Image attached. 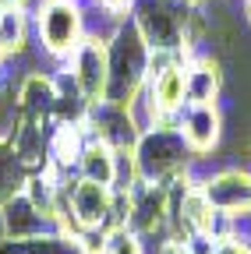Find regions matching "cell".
I'll use <instances>...</instances> for the list:
<instances>
[{
  "mask_svg": "<svg viewBox=\"0 0 251 254\" xmlns=\"http://www.w3.org/2000/svg\"><path fill=\"white\" fill-rule=\"evenodd\" d=\"M223 88V71L212 64V57H198L184 64V103H212Z\"/></svg>",
  "mask_w": 251,
  "mask_h": 254,
  "instance_id": "30bf717a",
  "label": "cell"
},
{
  "mask_svg": "<svg viewBox=\"0 0 251 254\" xmlns=\"http://www.w3.org/2000/svg\"><path fill=\"white\" fill-rule=\"evenodd\" d=\"M184 64L187 60H177L170 67L145 78V85H149V92H152V99H156V106H160L163 117H173L184 106Z\"/></svg>",
  "mask_w": 251,
  "mask_h": 254,
  "instance_id": "7c38bea8",
  "label": "cell"
},
{
  "mask_svg": "<svg viewBox=\"0 0 251 254\" xmlns=\"http://www.w3.org/2000/svg\"><path fill=\"white\" fill-rule=\"evenodd\" d=\"M131 21L142 32L149 50H167V53H184L187 43V25L195 14V0H131Z\"/></svg>",
  "mask_w": 251,
  "mask_h": 254,
  "instance_id": "3957f363",
  "label": "cell"
},
{
  "mask_svg": "<svg viewBox=\"0 0 251 254\" xmlns=\"http://www.w3.org/2000/svg\"><path fill=\"white\" fill-rule=\"evenodd\" d=\"M71 64H75L71 74H75L82 95L88 103H99L103 92H106V46L92 43V39H82L71 53Z\"/></svg>",
  "mask_w": 251,
  "mask_h": 254,
  "instance_id": "9c48e42d",
  "label": "cell"
},
{
  "mask_svg": "<svg viewBox=\"0 0 251 254\" xmlns=\"http://www.w3.org/2000/svg\"><path fill=\"white\" fill-rule=\"evenodd\" d=\"M4 57H7V46H4V39H0V64H4Z\"/></svg>",
  "mask_w": 251,
  "mask_h": 254,
  "instance_id": "ffe728a7",
  "label": "cell"
},
{
  "mask_svg": "<svg viewBox=\"0 0 251 254\" xmlns=\"http://www.w3.org/2000/svg\"><path fill=\"white\" fill-rule=\"evenodd\" d=\"M212 254H251V244H244V240H219Z\"/></svg>",
  "mask_w": 251,
  "mask_h": 254,
  "instance_id": "e0dca14e",
  "label": "cell"
},
{
  "mask_svg": "<svg viewBox=\"0 0 251 254\" xmlns=\"http://www.w3.org/2000/svg\"><path fill=\"white\" fill-rule=\"evenodd\" d=\"M68 205L71 215L82 230H106L110 219V205H113V190L106 184H92V180H78L68 190Z\"/></svg>",
  "mask_w": 251,
  "mask_h": 254,
  "instance_id": "ba28073f",
  "label": "cell"
},
{
  "mask_svg": "<svg viewBox=\"0 0 251 254\" xmlns=\"http://www.w3.org/2000/svg\"><path fill=\"white\" fill-rule=\"evenodd\" d=\"M131 155L145 184H170L187 173V163H191L195 152L187 148V141L180 138L173 124H160L152 131L138 134V145L131 148Z\"/></svg>",
  "mask_w": 251,
  "mask_h": 254,
  "instance_id": "7a4b0ae2",
  "label": "cell"
},
{
  "mask_svg": "<svg viewBox=\"0 0 251 254\" xmlns=\"http://www.w3.org/2000/svg\"><path fill=\"white\" fill-rule=\"evenodd\" d=\"M0 4H4V7H7V4H21V0H0Z\"/></svg>",
  "mask_w": 251,
  "mask_h": 254,
  "instance_id": "44dd1931",
  "label": "cell"
},
{
  "mask_svg": "<svg viewBox=\"0 0 251 254\" xmlns=\"http://www.w3.org/2000/svg\"><path fill=\"white\" fill-rule=\"evenodd\" d=\"M78 177L92 184H113V148L99 138H85L78 152Z\"/></svg>",
  "mask_w": 251,
  "mask_h": 254,
  "instance_id": "4fadbf2b",
  "label": "cell"
},
{
  "mask_svg": "<svg viewBox=\"0 0 251 254\" xmlns=\"http://www.w3.org/2000/svg\"><path fill=\"white\" fill-rule=\"evenodd\" d=\"M99 4H103V7H110V11H117V14H120V11H124V7H128V4H131V0H99Z\"/></svg>",
  "mask_w": 251,
  "mask_h": 254,
  "instance_id": "ac0fdd59",
  "label": "cell"
},
{
  "mask_svg": "<svg viewBox=\"0 0 251 254\" xmlns=\"http://www.w3.org/2000/svg\"><path fill=\"white\" fill-rule=\"evenodd\" d=\"M103 254H142V244L128 226H120V230L106 233V251Z\"/></svg>",
  "mask_w": 251,
  "mask_h": 254,
  "instance_id": "2e32d148",
  "label": "cell"
},
{
  "mask_svg": "<svg viewBox=\"0 0 251 254\" xmlns=\"http://www.w3.org/2000/svg\"><path fill=\"white\" fill-rule=\"evenodd\" d=\"M0 254H82V247L75 237L53 230V233H39L28 240H4Z\"/></svg>",
  "mask_w": 251,
  "mask_h": 254,
  "instance_id": "5bb4252c",
  "label": "cell"
},
{
  "mask_svg": "<svg viewBox=\"0 0 251 254\" xmlns=\"http://www.w3.org/2000/svg\"><path fill=\"white\" fill-rule=\"evenodd\" d=\"M25 25H28V14L21 4H7L0 11V39H4L7 50H21L25 46Z\"/></svg>",
  "mask_w": 251,
  "mask_h": 254,
  "instance_id": "9a60e30c",
  "label": "cell"
},
{
  "mask_svg": "<svg viewBox=\"0 0 251 254\" xmlns=\"http://www.w3.org/2000/svg\"><path fill=\"white\" fill-rule=\"evenodd\" d=\"M195 4H202V0H195Z\"/></svg>",
  "mask_w": 251,
  "mask_h": 254,
  "instance_id": "603a6c76",
  "label": "cell"
},
{
  "mask_svg": "<svg viewBox=\"0 0 251 254\" xmlns=\"http://www.w3.org/2000/svg\"><path fill=\"white\" fill-rule=\"evenodd\" d=\"M53 99H57V88H53V78L46 74H28L18 88V113L21 120H53Z\"/></svg>",
  "mask_w": 251,
  "mask_h": 254,
  "instance_id": "8fae6325",
  "label": "cell"
},
{
  "mask_svg": "<svg viewBox=\"0 0 251 254\" xmlns=\"http://www.w3.org/2000/svg\"><path fill=\"white\" fill-rule=\"evenodd\" d=\"M219 110L212 103H184L177 110V131L195 155H205L219 141Z\"/></svg>",
  "mask_w": 251,
  "mask_h": 254,
  "instance_id": "8992f818",
  "label": "cell"
},
{
  "mask_svg": "<svg viewBox=\"0 0 251 254\" xmlns=\"http://www.w3.org/2000/svg\"><path fill=\"white\" fill-rule=\"evenodd\" d=\"M0 230H4V240H28V237H39V233H53L57 222L50 215H43L18 190V194H11L0 205Z\"/></svg>",
  "mask_w": 251,
  "mask_h": 254,
  "instance_id": "52a82bcc",
  "label": "cell"
},
{
  "mask_svg": "<svg viewBox=\"0 0 251 254\" xmlns=\"http://www.w3.org/2000/svg\"><path fill=\"white\" fill-rule=\"evenodd\" d=\"M160 254H187V251H184V244H173V240H170V244H167Z\"/></svg>",
  "mask_w": 251,
  "mask_h": 254,
  "instance_id": "d6986e66",
  "label": "cell"
},
{
  "mask_svg": "<svg viewBox=\"0 0 251 254\" xmlns=\"http://www.w3.org/2000/svg\"><path fill=\"white\" fill-rule=\"evenodd\" d=\"M195 187H202L205 201L216 212H227V215L251 212V173L248 170H219V173L198 180Z\"/></svg>",
  "mask_w": 251,
  "mask_h": 254,
  "instance_id": "5b68a950",
  "label": "cell"
},
{
  "mask_svg": "<svg viewBox=\"0 0 251 254\" xmlns=\"http://www.w3.org/2000/svg\"><path fill=\"white\" fill-rule=\"evenodd\" d=\"M248 14H251V0H248Z\"/></svg>",
  "mask_w": 251,
  "mask_h": 254,
  "instance_id": "7402d4cb",
  "label": "cell"
},
{
  "mask_svg": "<svg viewBox=\"0 0 251 254\" xmlns=\"http://www.w3.org/2000/svg\"><path fill=\"white\" fill-rule=\"evenodd\" d=\"M149 71V46L142 39V32L135 21H124L117 28V36L106 43V92L103 99L124 106L135 95V88L145 81Z\"/></svg>",
  "mask_w": 251,
  "mask_h": 254,
  "instance_id": "6da1fadb",
  "label": "cell"
},
{
  "mask_svg": "<svg viewBox=\"0 0 251 254\" xmlns=\"http://www.w3.org/2000/svg\"><path fill=\"white\" fill-rule=\"evenodd\" d=\"M39 43L53 57H68L82 43V7L75 0H46L36 14Z\"/></svg>",
  "mask_w": 251,
  "mask_h": 254,
  "instance_id": "277c9868",
  "label": "cell"
}]
</instances>
